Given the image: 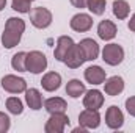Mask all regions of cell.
I'll return each instance as SVG.
<instances>
[{"label": "cell", "instance_id": "obj_1", "mask_svg": "<svg viewBox=\"0 0 135 133\" xmlns=\"http://www.w3.org/2000/svg\"><path fill=\"white\" fill-rule=\"evenodd\" d=\"M25 32V22L19 17H9L5 24L2 33V44L5 49H13L21 42V38Z\"/></svg>", "mask_w": 135, "mask_h": 133}, {"label": "cell", "instance_id": "obj_2", "mask_svg": "<svg viewBox=\"0 0 135 133\" xmlns=\"http://www.w3.org/2000/svg\"><path fill=\"white\" fill-rule=\"evenodd\" d=\"M47 67V58L42 52L39 50H33L30 53H27V58H25V69L27 72H32V74H41L42 70H46Z\"/></svg>", "mask_w": 135, "mask_h": 133}, {"label": "cell", "instance_id": "obj_3", "mask_svg": "<svg viewBox=\"0 0 135 133\" xmlns=\"http://www.w3.org/2000/svg\"><path fill=\"white\" fill-rule=\"evenodd\" d=\"M102 60L110 66H118L124 60V49L118 44H107L102 49Z\"/></svg>", "mask_w": 135, "mask_h": 133}, {"label": "cell", "instance_id": "obj_4", "mask_svg": "<svg viewBox=\"0 0 135 133\" xmlns=\"http://www.w3.org/2000/svg\"><path fill=\"white\" fill-rule=\"evenodd\" d=\"M30 22L32 25L42 30V28H47L50 24H52V13L44 8V6H38V8H33L32 13H30Z\"/></svg>", "mask_w": 135, "mask_h": 133}, {"label": "cell", "instance_id": "obj_5", "mask_svg": "<svg viewBox=\"0 0 135 133\" xmlns=\"http://www.w3.org/2000/svg\"><path fill=\"white\" fill-rule=\"evenodd\" d=\"M66 125H69V117L65 113H52L44 125V130L46 133H63Z\"/></svg>", "mask_w": 135, "mask_h": 133}, {"label": "cell", "instance_id": "obj_6", "mask_svg": "<svg viewBox=\"0 0 135 133\" xmlns=\"http://www.w3.org/2000/svg\"><path fill=\"white\" fill-rule=\"evenodd\" d=\"M0 83H2V88L11 94H19L27 89V81L17 75H5Z\"/></svg>", "mask_w": 135, "mask_h": 133}, {"label": "cell", "instance_id": "obj_7", "mask_svg": "<svg viewBox=\"0 0 135 133\" xmlns=\"http://www.w3.org/2000/svg\"><path fill=\"white\" fill-rule=\"evenodd\" d=\"M101 124V114L98 110H83L80 114H79V125L85 127L86 130H91V129H98Z\"/></svg>", "mask_w": 135, "mask_h": 133}, {"label": "cell", "instance_id": "obj_8", "mask_svg": "<svg viewBox=\"0 0 135 133\" xmlns=\"http://www.w3.org/2000/svg\"><path fill=\"white\" fill-rule=\"evenodd\" d=\"M105 124L112 130H118V129L123 127V124H124V114H123V111L116 105H112L107 110V113H105Z\"/></svg>", "mask_w": 135, "mask_h": 133}, {"label": "cell", "instance_id": "obj_9", "mask_svg": "<svg viewBox=\"0 0 135 133\" xmlns=\"http://www.w3.org/2000/svg\"><path fill=\"white\" fill-rule=\"evenodd\" d=\"M69 25H71V28H72L74 32L83 33V32H88V30L93 27V19H91V16H88V14H85V13H79V14L72 16Z\"/></svg>", "mask_w": 135, "mask_h": 133}, {"label": "cell", "instance_id": "obj_10", "mask_svg": "<svg viewBox=\"0 0 135 133\" xmlns=\"http://www.w3.org/2000/svg\"><path fill=\"white\" fill-rule=\"evenodd\" d=\"M83 57H85V61H93L99 57V45L94 39H90V38H85L80 41L79 44Z\"/></svg>", "mask_w": 135, "mask_h": 133}, {"label": "cell", "instance_id": "obj_11", "mask_svg": "<svg viewBox=\"0 0 135 133\" xmlns=\"http://www.w3.org/2000/svg\"><path fill=\"white\" fill-rule=\"evenodd\" d=\"M83 63H85V57H83L79 44H74L69 49V52L66 53V57H65V64L68 67H71V69H77V67L82 66Z\"/></svg>", "mask_w": 135, "mask_h": 133}, {"label": "cell", "instance_id": "obj_12", "mask_svg": "<svg viewBox=\"0 0 135 133\" xmlns=\"http://www.w3.org/2000/svg\"><path fill=\"white\" fill-rule=\"evenodd\" d=\"M74 44H75V42L72 41V38H69V36H60V38L57 39V47H55V50H54L55 60H57V61H65L66 53L69 52V49H71Z\"/></svg>", "mask_w": 135, "mask_h": 133}, {"label": "cell", "instance_id": "obj_13", "mask_svg": "<svg viewBox=\"0 0 135 133\" xmlns=\"http://www.w3.org/2000/svg\"><path fill=\"white\" fill-rule=\"evenodd\" d=\"M104 105V96L98 89H90L86 91V96L83 97V106L88 110H99Z\"/></svg>", "mask_w": 135, "mask_h": 133}, {"label": "cell", "instance_id": "obj_14", "mask_svg": "<svg viewBox=\"0 0 135 133\" xmlns=\"http://www.w3.org/2000/svg\"><path fill=\"white\" fill-rule=\"evenodd\" d=\"M41 85H42V89H44V91L54 93V91H57V89L61 86V75H60L58 72H47V74L42 77Z\"/></svg>", "mask_w": 135, "mask_h": 133}, {"label": "cell", "instance_id": "obj_15", "mask_svg": "<svg viewBox=\"0 0 135 133\" xmlns=\"http://www.w3.org/2000/svg\"><path fill=\"white\" fill-rule=\"evenodd\" d=\"M104 86H105V94L115 97V96H118V94H121L124 91V80L121 77L115 75V77H110L104 83Z\"/></svg>", "mask_w": 135, "mask_h": 133}, {"label": "cell", "instance_id": "obj_16", "mask_svg": "<svg viewBox=\"0 0 135 133\" xmlns=\"http://www.w3.org/2000/svg\"><path fill=\"white\" fill-rule=\"evenodd\" d=\"M105 70L101 66H90L85 70V80L91 85H101L105 81Z\"/></svg>", "mask_w": 135, "mask_h": 133}, {"label": "cell", "instance_id": "obj_17", "mask_svg": "<svg viewBox=\"0 0 135 133\" xmlns=\"http://www.w3.org/2000/svg\"><path fill=\"white\" fill-rule=\"evenodd\" d=\"M116 25L112 22V21H108V19H105V21H102L101 24L98 25V34H99V38L104 39V41H110V39H113L115 36H116Z\"/></svg>", "mask_w": 135, "mask_h": 133}, {"label": "cell", "instance_id": "obj_18", "mask_svg": "<svg viewBox=\"0 0 135 133\" xmlns=\"http://www.w3.org/2000/svg\"><path fill=\"white\" fill-rule=\"evenodd\" d=\"M44 108L47 113H65L68 108V103L65 99L61 97H50L44 102Z\"/></svg>", "mask_w": 135, "mask_h": 133}, {"label": "cell", "instance_id": "obj_19", "mask_svg": "<svg viewBox=\"0 0 135 133\" xmlns=\"http://www.w3.org/2000/svg\"><path fill=\"white\" fill-rule=\"evenodd\" d=\"M86 93V88H85V83H82L80 80H77V78H72V80H69L66 85V94L68 96H71L72 99H79L82 94H85Z\"/></svg>", "mask_w": 135, "mask_h": 133}, {"label": "cell", "instance_id": "obj_20", "mask_svg": "<svg viewBox=\"0 0 135 133\" xmlns=\"http://www.w3.org/2000/svg\"><path fill=\"white\" fill-rule=\"evenodd\" d=\"M25 100H27V105L32 110H41V106H42V96L35 88L25 89Z\"/></svg>", "mask_w": 135, "mask_h": 133}, {"label": "cell", "instance_id": "obj_21", "mask_svg": "<svg viewBox=\"0 0 135 133\" xmlns=\"http://www.w3.org/2000/svg\"><path fill=\"white\" fill-rule=\"evenodd\" d=\"M129 13H131V6H129V3H127L126 0H115V2H113V14H115L119 21L127 19Z\"/></svg>", "mask_w": 135, "mask_h": 133}, {"label": "cell", "instance_id": "obj_22", "mask_svg": "<svg viewBox=\"0 0 135 133\" xmlns=\"http://www.w3.org/2000/svg\"><path fill=\"white\" fill-rule=\"evenodd\" d=\"M25 58H27V53L25 52H17L16 55H13L11 58V66L14 70L17 72H25Z\"/></svg>", "mask_w": 135, "mask_h": 133}, {"label": "cell", "instance_id": "obj_23", "mask_svg": "<svg viewBox=\"0 0 135 133\" xmlns=\"http://www.w3.org/2000/svg\"><path fill=\"white\" fill-rule=\"evenodd\" d=\"M6 108L13 114H22V111H24L22 100L19 99V97H9V99L6 100Z\"/></svg>", "mask_w": 135, "mask_h": 133}, {"label": "cell", "instance_id": "obj_24", "mask_svg": "<svg viewBox=\"0 0 135 133\" xmlns=\"http://www.w3.org/2000/svg\"><path fill=\"white\" fill-rule=\"evenodd\" d=\"M105 5H107L105 0H88L86 8H88L93 14L101 16V14H104V11H105Z\"/></svg>", "mask_w": 135, "mask_h": 133}, {"label": "cell", "instance_id": "obj_25", "mask_svg": "<svg viewBox=\"0 0 135 133\" xmlns=\"http://www.w3.org/2000/svg\"><path fill=\"white\" fill-rule=\"evenodd\" d=\"M11 5H13V9L17 13H30L32 0H11Z\"/></svg>", "mask_w": 135, "mask_h": 133}, {"label": "cell", "instance_id": "obj_26", "mask_svg": "<svg viewBox=\"0 0 135 133\" xmlns=\"http://www.w3.org/2000/svg\"><path fill=\"white\" fill-rule=\"evenodd\" d=\"M9 127H11V121H9V117H8L5 113L0 111V133L8 132Z\"/></svg>", "mask_w": 135, "mask_h": 133}, {"label": "cell", "instance_id": "obj_27", "mask_svg": "<svg viewBox=\"0 0 135 133\" xmlns=\"http://www.w3.org/2000/svg\"><path fill=\"white\" fill-rule=\"evenodd\" d=\"M126 110H127V113L131 116L135 117V96H132V97H129L126 100Z\"/></svg>", "mask_w": 135, "mask_h": 133}, {"label": "cell", "instance_id": "obj_28", "mask_svg": "<svg viewBox=\"0 0 135 133\" xmlns=\"http://www.w3.org/2000/svg\"><path fill=\"white\" fill-rule=\"evenodd\" d=\"M71 3H72L75 8H86L88 0H71Z\"/></svg>", "mask_w": 135, "mask_h": 133}, {"label": "cell", "instance_id": "obj_29", "mask_svg": "<svg viewBox=\"0 0 135 133\" xmlns=\"http://www.w3.org/2000/svg\"><path fill=\"white\" fill-rule=\"evenodd\" d=\"M127 27H129V30H131V32H135V14L131 17V21H129Z\"/></svg>", "mask_w": 135, "mask_h": 133}, {"label": "cell", "instance_id": "obj_30", "mask_svg": "<svg viewBox=\"0 0 135 133\" xmlns=\"http://www.w3.org/2000/svg\"><path fill=\"white\" fill-rule=\"evenodd\" d=\"M5 5H6V0H0V11L5 8Z\"/></svg>", "mask_w": 135, "mask_h": 133}, {"label": "cell", "instance_id": "obj_31", "mask_svg": "<svg viewBox=\"0 0 135 133\" xmlns=\"http://www.w3.org/2000/svg\"><path fill=\"white\" fill-rule=\"evenodd\" d=\"M32 2H33V0H32Z\"/></svg>", "mask_w": 135, "mask_h": 133}]
</instances>
